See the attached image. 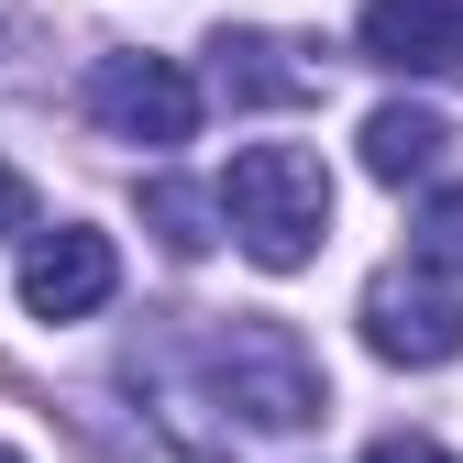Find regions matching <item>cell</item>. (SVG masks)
<instances>
[{
  "label": "cell",
  "instance_id": "1",
  "mask_svg": "<svg viewBox=\"0 0 463 463\" xmlns=\"http://www.w3.org/2000/svg\"><path fill=\"white\" fill-rule=\"evenodd\" d=\"M221 221L265 276H298L331 243V165L309 144H243L232 177H221Z\"/></svg>",
  "mask_w": 463,
  "mask_h": 463
},
{
  "label": "cell",
  "instance_id": "2",
  "mask_svg": "<svg viewBox=\"0 0 463 463\" xmlns=\"http://www.w3.org/2000/svg\"><path fill=\"white\" fill-rule=\"evenodd\" d=\"M210 397L243 430H265V441H287V430H309V420H331V386H320V354L287 320H221L210 331Z\"/></svg>",
  "mask_w": 463,
  "mask_h": 463
},
{
  "label": "cell",
  "instance_id": "3",
  "mask_svg": "<svg viewBox=\"0 0 463 463\" xmlns=\"http://www.w3.org/2000/svg\"><path fill=\"white\" fill-rule=\"evenodd\" d=\"M199 78L177 67V55H99V67H89V122L110 133V144H188L199 133Z\"/></svg>",
  "mask_w": 463,
  "mask_h": 463
},
{
  "label": "cell",
  "instance_id": "4",
  "mask_svg": "<svg viewBox=\"0 0 463 463\" xmlns=\"http://www.w3.org/2000/svg\"><path fill=\"white\" fill-rule=\"evenodd\" d=\"M364 342H375V354L386 364H409V375H430V364H452L463 354V298H452V287L420 265H386L375 287H364Z\"/></svg>",
  "mask_w": 463,
  "mask_h": 463
},
{
  "label": "cell",
  "instance_id": "5",
  "mask_svg": "<svg viewBox=\"0 0 463 463\" xmlns=\"http://www.w3.org/2000/svg\"><path fill=\"white\" fill-rule=\"evenodd\" d=\"M110 287H122V254L89 221H55L23 243V309L33 320H89V309H110Z\"/></svg>",
  "mask_w": 463,
  "mask_h": 463
},
{
  "label": "cell",
  "instance_id": "6",
  "mask_svg": "<svg viewBox=\"0 0 463 463\" xmlns=\"http://www.w3.org/2000/svg\"><path fill=\"white\" fill-rule=\"evenodd\" d=\"M354 44L397 78H463V0H364Z\"/></svg>",
  "mask_w": 463,
  "mask_h": 463
},
{
  "label": "cell",
  "instance_id": "7",
  "mask_svg": "<svg viewBox=\"0 0 463 463\" xmlns=\"http://www.w3.org/2000/svg\"><path fill=\"white\" fill-rule=\"evenodd\" d=\"M210 89L232 110H298V99H320V55H298L287 33H221L210 44Z\"/></svg>",
  "mask_w": 463,
  "mask_h": 463
},
{
  "label": "cell",
  "instance_id": "8",
  "mask_svg": "<svg viewBox=\"0 0 463 463\" xmlns=\"http://www.w3.org/2000/svg\"><path fill=\"white\" fill-rule=\"evenodd\" d=\"M452 155V122L430 99H386L375 122H364V177H386V188H409V177H430V165Z\"/></svg>",
  "mask_w": 463,
  "mask_h": 463
},
{
  "label": "cell",
  "instance_id": "9",
  "mask_svg": "<svg viewBox=\"0 0 463 463\" xmlns=\"http://www.w3.org/2000/svg\"><path fill=\"white\" fill-rule=\"evenodd\" d=\"M144 221H155V243H165V254H210V243H221V232H210V221H221V188L155 177V188H144Z\"/></svg>",
  "mask_w": 463,
  "mask_h": 463
},
{
  "label": "cell",
  "instance_id": "10",
  "mask_svg": "<svg viewBox=\"0 0 463 463\" xmlns=\"http://www.w3.org/2000/svg\"><path fill=\"white\" fill-rule=\"evenodd\" d=\"M409 254H420L430 276H463V188H430V210H420V232H409Z\"/></svg>",
  "mask_w": 463,
  "mask_h": 463
},
{
  "label": "cell",
  "instance_id": "11",
  "mask_svg": "<svg viewBox=\"0 0 463 463\" xmlns=\"http://www.w3.org/2000/svg\"><path fill=\"white\" fill-rule=\"evenodd\" d=\"M33 221H44V210H33V188H23V165H0V232L33 243Z\"/></svg>",
  "mask_w": 463,
  "mask_h": 463
},
{
  "label": "cell",
  "instance_id": "12",
  "mask_svg": "<svg viewBox=\"0 0 463 463\" xmlns=\"http://www.w3.org/2000/svg\"><path fill=\"white\" fill-rule=\"evenodd\" d=\"M364 463H452V452H441V441H420V430H386Z\"/></svg>",
  "mask_w": 463,
  "mask_h": 463
},
{
  "label": "cell",
  "instance_id": "13",
  "mask_svg": "<svg viewBox=\"0 0 463 463\" xmlns=\"http://www.w3.org/2000/svg\"><path fill=\"white\" fill-rule=\"evenodd\" d=\"M0 463H23V452H12V441H0Z\"/></svg>",
  "mask_w": 463,
  "mask_h": 463
}]
</instances>
